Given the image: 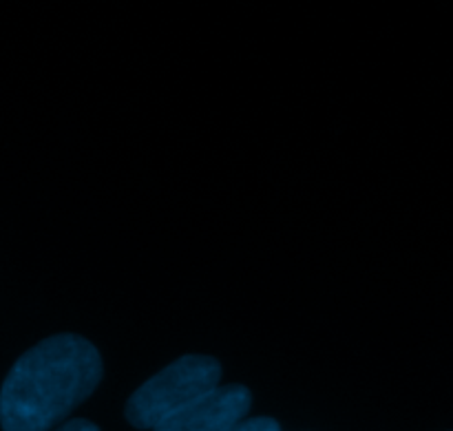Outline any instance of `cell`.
I'll use <instances>...</instances> for the list:
<instances>
[{"mask_svg":"<svg viewBox=\"0 0 453 431\" xmlns=\"http://www.w3.org/2000/svg\"><path fill=\"white\" fill-rule=\"evenodd\" d=\"M56 431H100L97 425H93L91 420H84V419H73L69 423H65L62 427H58Z\"/></svg>","mask_w":453,"mask_h":431,"instance_id":"5","label":"cell"},{"mask_svg":"<svg viewBox=\"0 0 453 431\" xmlns=\"http://www.w3.org/2000/svg\"><path fill=\"white\" fill-rule=\"evenodd\" d=\"M102 381L96 345L78 335H56L27 350L0 389L4 431H49L87 401Z\"/></svg>","mask_w":453,"mask_h":431,"instance_id":"1","label":"cell"},{"mask_svg":"<svg viewBox=\"0 0 453 431\" xmlns=\"http://www.w3.org/2000/svg\"><path fill=\"white\" fill-rule=\"evenodd\" d=\"M250 389L243 385H219L184 412L153 431H228L250 412Z\"/></svg>","mask_w":453,"mask_h":431,"instance_id":"3","label":"cell"},{"mask_svg":"<svg viewBox=\"0 0 453 431\" xmlns=\"http://www.w3.org/2000/svg\"><path fill=\"white\" fill-rule=\"evenodd\" d=\"M228 431H281L279 423L274 419H268V416H259V419H248L237 423L234 427Z\"/></svg>","mask_w":453,"mask_h":431,"instance_id":"4","label":"cell"},{"mask_svg":"<svg viewBox=\"0 0 453 431\" xmlns=\"http://www.w3.org/2000/svg\"><path fill=\"white\" fill-rule=\"evenodd\" d=\"M217 358L188 354L150 376L127 403V420L137 429H157L199 398L219 388Z\"/></svg>","mask_w":453,"mask_h":431,"instance_id":"2","label":"cell"}]
</instances>
